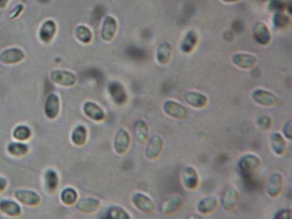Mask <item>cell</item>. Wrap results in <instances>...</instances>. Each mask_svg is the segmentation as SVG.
Segmentation results:
<instances>
[{
  "instance_id": "6da1fadb",
  "label": "cell",
  "mask_w": 292,
  "mask_h": 219,
  "mask_svg": "<svg viewBox=\"0 0 292 219\" xmlns=\"http://www.w3.org/2000/svg\"><path fill=\"white\" fill-rule=\"evenodd\" d=\"M165 147V142L162 137L159 135H154L149 137L146 144L145 157L149 161H155L162 154Z\"/></svg>"
},
{
  "instance_id": "7a4b0ae2",
  "label": "cell",
  "mask_w": 292,
  "mask_h": 219,
  "mask_svg": "<svg viewBox=\"0 0 292 219\" xmlns=\"http://www.w3.org/2000/svg\"><path fill=\"white\" fill-rule=\"evenodd\" d=\"M253 101L263 107H274L279 103V99L273 92L263 88H256L251 94Z\"/></svg>"
},
{
  "instance_id": "3957f363",
  "label": "cell",
  "mask_w": 292,
  "mask_h": 219,
  "mask_svg": "<svg viewBox=\"0 0 292 219\" xmlns=\"http://www.w3.org/2000/svg\"><path fill=\"white\" fill-rule=\"evenodd\" d=\"M285 188V178L281 173L271 174L267 179L266 192L268 197L277 199L281 195Z\"/></svg>"
},
{
  "instance_id": "277c9868",
  "label": "cell",
  "mask_w": 292,
  "mask_h": 219,
  "mask_svg": "<svg viewBox=\"0 0 292 219\" xmlns=\"http://www.w3.org/2000/svg\"><path fill=\"white\" fill-rule=\"evenodd\" d=\"M131 203L139 212L151 214L155 211V203L142 192H136L131 196Z\"/></svg>"
},
{
  "instance_id": "5b68a950",
  "label": "cell",
  "mask_w": 292,
  "mask_h": 219,
  "mask_svg": "<svg viewBox=\"0 0 292 219\" xmlns=\"http://www.w3.org/2000/svg\"><path fill=\"white\" fill-rule=\"evenodd\" d=\"M163 112L171 118L184 120L189 116V111L184 105L177 101L167 100L162 104Z\"/></svg>"
},
{
  "instance_id": "8992f818",
  "label": "cell",
  "mask_w": 292,
  "mask_h": 219,
  "mask_svg": "<svg viewBox=\"0 0 292 219\" xmlns=\"http://www.w3.org/2000/svg\"><path fill=\"white\" fill-rule=\"evenodd\" d=\"M131 138L128 130L120 128L116 133L113 140V149L119 155L126 154L130 150Z\"/></svg>"
},
{
  "instance_id": "52a82bcc",
  "label": "cell",
  "mask_w": 292,
  "mask_h": 219,
  "mask_svg": "<svg viewBox=\"0 0 292 219\" xmlns=\"http://www.w3.org/2000/svg\"><path fill=\"white\" fill-rule=\"evenodd\" d=\"M239 198H240V192L238 187L235 185H229L222 194L221 205L225 211L227 212L232 211L237 207L239 202Z\"/></svg>"
},
{
  "instance_id": "ba28073f",
  "label": "cell",
  "mask_w": 292,
  "mask_h": 219,
  "mask_svg": "<svg viewBox=\"0 0 292 219\" xmlns=\"http://www.w3.org/2000/svg\"><path fill=\"white\" fill-rule=\"evenodd\" d=\"M50 79L52 83L62 86H75L77 82L76 75L65 69H55L51 73Z\"/></svg>"
},
{
  "instance_id": "9c48e42d",
  "label": "cell",
  "mask_w": 292,
  "mask_h": 219,
  "mask_svg": "<svg viewBox=\"0 0 292 219\" xmlns=\"http://www.w3.org/2000/svg\"><path fill=\"white\" fill-rule=\"evenodd\" d=\"M183 203L184 201L181 195L177 194H170L163 200L159 206V211L164 215L173 214L181 208Z\"/></svg>"
},
{
  "instance_id": "30bf717a",
  "label": "cell",
  "mask_w": 292,
  "mask_h": 219,
  "mask_svg": "<svg viewBox=\"0 0 292 219\" xmlns=\"http://www.w3.org/2000/svg\"><path fill=\"white\" fill-rule=\"evenodd\" d=\"M182 184L188 190L194 191L199 187L200 177L195 167L191 166L184 167L182 171Z\"/></svg>"
},
{
  "instance_id": "8fae6325",
  "label": "cell",
  "mask_w": 292,
  "mask_h": 219,
  "mask_svg": "<svg viewBox=\"0 0 292 219\" xmlns=\"http://www.w3.org/2000/svg\"><path fill=\"white\" fill-rule=\"evenodd\" d=\"M261 166L260 157L254 153L242 155L238 162V168L244 173H251L259 169Z\"/></svg>"
},
{
  "instance_id": "7c38bea8",
  "label": "cell",
  "mask_w": 292,
  "mask_h": 219,
  "mask_svg": "<svg viewBox=\"0 0 292 219\" xmlns=\"http://www.w3.org/2000/svg\"><path fill=\"white\" fill-rule=\"evenodd\" d=\"M58 25L52 19H47L40 26L38 36L40 41L44 44H50L57 34Z\"/></svg>"
},
{
  "instance_id": "4fadbf2b",
  "label": "cell",
  "mask_w": 292,
  "mask_h": 219,
  "mask_svg": "<svg viewBox=\"0 0 292 219\" xmlns=\"http://www.w3.org/2000/svg\"><path fill=\"white\" fill-rule=\"evenodd\" d=\"M24 58L25 53L19 47H11L0 52V62L4 65H17Z\"/></svg>"
},
{
  "instance_id": "5bb4252c",
  "label": "cell",
  "mask_w": 292,
  "mask_h": 219,
  "mask_svg": "<svg viewBox=\"0 0 292 219\" xmlns=\"http://www.w3.org/2000/svg\"><path fill=\"white\" fill-rule=\"evenodd\" d=\"M109 95L116 104L122 105L128 101V94L124 86L119 82H112L107 86Z\"/></svg>"
},
{
  "instance_id": "9a60e30c",
  "label": "cell",
  "mask_w": 292,
  "mask_h": 219,
  "mask_svg": "<svg viewBox=\"0 0 292 219\" xmlns=\"http://www.w3.org/2000/svg\"><path fill=\"white\" fill-rule=\"evenodd\" d=\"M118 31V22L112 16L105 17L101 27V39L105 42H111L115 38Z\"/></svg>"
},
{
  "instance_id": "2e32d148",
  "label": "cell",
  "mask_w": 292,
  "mask_h": 219,
  "mask_svg": "<svg viewBox=\"0 0 292 219\" xmlns=\"http://www.w3.org/2000/svg\"><path fill=\"white\" fill-rule=\"evenodd\" d=\"M60 111V99L58 94L52 93L47 95L45 105H44V112L47 118L53 120L58 117Z\"/></svg>"
},
{
  "instance_id": "e0dca14e",
  "label": "cell",
  "mask_w": 292,
  "mask_h": 219,
  "mask_svg": "<svg viewBox=\"0 0 292 219\" xmlns=\"http://www.w3.org/2000/svg\"><path fill=\"white\" fill-rule=\"evenodd\" d=\"M83 109L84 115L94 122H102L105 120L106 117L105 111L102 109V107L92 101H87L86 103H84Z\"/></svg>"
},
{
  "instance_id": "ac0fdd59",
  "label": "cell",
  "mask_w": 292,
  "mask_h": 219,
  "mask_svg": "<svg viewBox=\"0 0 292 219\" xmlns=\"http://www.w3.org/2000/svg\"><path fill=\"white\" fill-rule=\"evenodd\" d=\"M134 135L137 143L145 146L149 139V127L144 119H137L134 122Z\"/></svg>"
},
{
  "instance_id": "d6986e66",
  "label": "cell",
  "mask_w": 292,
  "mask_h": 219,
  "mask_svg": "<svg viewBox=\"0 0 292 219\" xmlns=\"http://www.w3.org/2000/svg\"><path fill=\"white\" fill-rule=\"evenodd\" d=\"M231 60L236 67L246 70L255 68L258 64V59L256 56L248 53L235 54Z\"/></svg>"
},
{
  "instance_id": "ffe728a7",
  "label": "cell",
  "mask_w": 292,
  "mask_h": 219,
  "mask_svg": "<svg viewBox=\"0 0 292 219\" xmlns=\"http://www.w3.org/2000/svg\"><path fill=\"white\" fill-rule=\"evenodd\" d=\"M15 198L22 205L35 206L40 203V197L36 192L27 189H19L15 192Z\"/></svg>"
},
{
  "instance_id": "44dd1931",
  "label": "cell",
  "mask_w": 292,
  "mask_h": 219,
  "mask_svg": "<svg viewBox=\"0 0 292 219\" xmlns=\"http://www.w3.org/2000/svg\"><path fill=\"white\" fill-rule=\"evenodd\" d=\"M184 100L190 107L196 110H201L205 108L208 104V101H209L206 95L195 91L188 92L184 96Z\"/></svg>"
},
{
  "instance_id": "7402d4cb",
  "label": "cell",
  "mask_w": 292,
  "mask_h": 219,
  "mask_svg": "<svg viewBox=\"0 0 292 219\" xmlns=\"http://www.w3.org/2000/svg\"><path fill=\"white\" fill-rule=\"evenodd\" d=\"M270 147L274 154L282 157L287 151L286 139L282 134L274 132L270 135Z\"/></svg>"
},
{
  "instance_id": "603a6c76",
  "label": "cell",
  "mask_w": 292,
  "mask_h": 219,
  "mask_svg": "<svg viewBox=\"0 0 292 219\" xmlns=\"http://www.w3.org/2000/svg\"><path fill=\"white\" fill-rule=\"evenodd\" d=\"M76 207L83 213H95L101 208V202L96 198H83L76 202Z\"/></svg>"
},
{
  "instance_id": "cb8c5ba5",
  "label": "cell",
  "mask_w": 292,
  "mask_h": 219,
  "mask_svg": "<svg viewBox=\"0 0 292 219\" xmlns=\"http://www.w3.org/2000/svg\"><path fill=\"white\" fill-rule=\"evenodd\" d=\"M219 206L218 199L214 196H206L199 201L196 205V210L200 214L209 215L216 211Z\"/></svg>"
},
{
  "instance_id": "d4e9b609",
  "label": "cell",
  "mask_w": 292,
  "mask_h": 219,
  "mask_svg": "<svg viewBox=\"0 0 292 219\" xmlns=\"http://www.w3.org/2000/svg\"><path fill=\"white\" fill-rule=\"evenodd\" d=\"M253 33L256 41L260 45L266 46L270 42L272 39L270 31L267 28V26L263 22H257L254 27Z\"/></svg>"
},
{
  "instance_id": "484cf974",
  "label": "cell",
  "mask_w": 292,
  "mask_h": 219,
  "mask_svg": "<svg viewBox=\"0 0 292 219\" xmlns=\"http://www.w3.org/2000/svg\"><path fill=\"white\" fill-rule=\"evenodd\" d=\"M0 212L12 218H17L22 214V208L17 202L10 199L0 202Z\"/></svg>"
},
{
  "instance_id": "4316f807",
  "label": "cell",
  "mask_w": 292,
  "mask_h": 219,
  "mask_svg": "<svg viewBox=\"0 0 292 219\" xmlns=\"http://www.w3.org/2000/svg\"><path fill=\"white\" fill-rule=\"evenodd\" d=\"M172 55V47L168 41H164L159 45L156 52V60L160 65H166L169 63Z\"/></svg>"
},
{
  "instance_id": "83f0119b",
  "label": "cell",
  "mask_w": 292,
  "mask_h": 219,
  "mask_svg": "<svg viewBox=\"0 0 292 219\" xmlns=\"http://www.w3.org/2000/svg\"><path fill=\"white\" fill-rule=\"evenodd\" d=\"M58 183H59V179H58V173L53 169H47L44 174V184L47 190L50 193H53L58 188Z\"/></svg>"
},
{
  "instance_id": "f1b7e54d",
  "label": "cell",
  "mask_w": 292,
  "mask_h": 219,
  "mask_svg": "<svg viewBox=\"0 0 292 219\" xmlns=\"http://www.w3.org/2000/svg\"><path fill=\"white\" fill-rule=\"evenodd\" d=\"M87 130L85 126L78 125L71 133V141L77 147H82L87 142Z\"/></svg>"
},
{
  "instance_id": "f546056e",
  "label": "cell",
  "mask_w": 292,
  "mask_h": 219,
  "mask_svg": "<svg viewBox=\"0 0 292 219\" xmlns=\"http://www.w3.org/2000/svg\"><path fill=\"white\" fill-rule=\"evenodd\" d=\"M75 35L77 40L84 45H88L93 40V33L87 26L79 25L75 29Z\"/></svg>"
},
{
  "instance_id": "4dcf8cb0",
  "label": "cell",
  "mask_w": 292,
  "mask_h": 219,
  "mask_svg": "<svg viewBox=\"0 0 292 219\" xmlns=\"http://www.w3.org/2000/svg\"><path fill=\"white\" fill-rule=\"evenodd\" d=\"M198 38L195 32L189 31L187 34L184 36V40L181 44V50L185 53H190L192 51L195 49V46L197 45Z\"/></svg>"
},
{
  "instance_id": "1f68e13d",
  "label": "cell",
  "mask_w": 292,
  "mask_h": 219,
  "mask_svg": "<svg viewBox=\"0 0 292 219\" xmlns=\"http://www.w3.org/2000/svg\"><path fill=\"white\" fill-rule=\"evenodd\" d=\"M29 146L22 141L11 142L7 146V151L14 157H22L29 152Z\"/></svg>"
},
{
  "instance_id": "d6a6232c",
  "label": "cell",
  "mask_w": 292,
  "mask_h": 219,
  "mask_svg": "<svg viewBox=\"0 0 292 219\" xmlns=\"http://www.w3.org/2000/svg\"><path fill=\"white\" fill-rule=\"evenodd\" d=\"M60 199L64 205H76V202L78 201V194L72 187H66L62 191Z\"/></svg>"
},
{
  "instance_id": "836d02e7",
  "label": "cell",
  "mask_w": 292,
  "mask_h": 219,
  "mask_svg": "<svg viewBox=\"0 0 292 219\" xmlns=\"http://www.w3.org/2000/svg\"><path fill=\"white\" fill-rule=\"evenodd\" d=\"M106 218L112 219H130L132 217L130 215V213L127 212L126 210L118 206V205H113L109 207L108 210L106 211Z\"/></svg>"
},
{
  "instance_id": "e575fe53",
  "label": "cell",
  "mask_w": 292,
  "mask_h": 219,
  "mask_svg": "<svg viewBox=\"0 0 292 219\" xmlns=\"http://www.w3.org/2000/svg\"><path fill=\"white\" fill-rule=\"evenodd\" d=\"M12 135L15 140L24 142L30 139V137L32 135V131L28 126L19 125L15 128Z\"/></svg>"
},
{
  "instance_id": "d590c367",
  "label": "cell",
  "mask_w": 292,
  "mask_h": 219,
  "mask_svg": "<svg viewBox=\"0 0 292 219\" xmlns=\"http://www.w3.org/2000/svg\"><path fill=\"white\" fill-rule=\"evenodd\" d=\"M257 124L261 130H269L273 126V120L269 116H260L257 119Z\"/></svg>"
},
{
  "instance_id": "8d00e7d4",
  "label": "cell",
  "mask_w": 292,
  "mask_h": 219,
  "mask_svg": "<svg viewBox=\"0 0 292 219\" xmlns=\"http://www.w3.org/2000/svg\"><path fill=\"white\" fill-rule=\"evenodd\" d=\"M274 218V219H292V211L291 209H283L281 211L276 212Z\"/></svg>"
},
{
  "instance_id": "74e56055",
  "label": "cell",
  "mask_w": 292,
  "mask_h": 219,
  "mask_svg": "<svg viewBox=\"0 0 292 219\" xmlns=\"http://www.w3.org/2000/svg\"><path fill=\"white\" fill-rule=\"evenodd\" d=\"M283 133L285 139L289 140H292V120H289L285 122V125L283 127Z\"/></svg>"
},
{
  "instance_id": "f35d334b",
  "label": "cell",
  "mask_w": 292,
  "mask_h": 219,
  "mask_svg": "<svg viewBox=\"0 0 292 219\" xmlns=\"http://www.w3.org/2000/svg\"><path fill=\"white\" fill-rule=\"evenodd\" d=\"M24 4H17L16 6H14V8L12 9V11H11V13H10V18L11 19H16V18L18 17H20V15L22 14V11H24Z\"/></svg>"
},
{
  "instance_id": "ab89813d",
  "label": "cell",
  "mask_w": 292,
  "mask_h": 219,
  "mask_svg": "<svg viewBox=\"0 0 292 219\" xmlns=\"http://www.w3.org/2000/svg\"><path fill=\"white\" fill-rule=\"evenodd\" d=\"M288 22L289 19L285 16H278V21H275V23L278 27H285Z\"/></svg>"
},
{
  "instance_id": "60d3db41",
  "label": "cell",
  "mask_w": 292,
  "mask_h": 219,
  "mask_svg": "<svg viewBox=\"0 0 292 219\" xmlns=\"http://www.w3.org/2000/svg\"><path fill=\"white\" fill-rule=\"evenodd\" d=\"M7 186V180L5 179V178H4V177H1V176H0V193L4 192V191L6 189Z\"/></svg>"
},
{
  "instance_id": "b9f144b4",
  "label": "cell",
  "mask_w": 292,
  "mask_h": 219,
  "mask_svg": "<svg viewBox=\"0 0 292 219\" xmlns=\"http://www.w3.org/2000/svg\"><path fill=\"white\" fill-rule=\"evenodd\" d=\"M10 0H0V10H3L7 7Z\"/></svg>"
},
{
  "instance_id": "7bdbcfd3",
  "label": "cell",
  "mask_w": 292,
  "mask_h": 219,
  "mask_svg": "<svg viewBox=\"0 0 292 219\" xmlns=\"http://www.w3.org/2000/svg\"><path fill=\"white\" fill-rule=\"evenodd\" d=\"M38 1L40 2V3H47V2H49L50 0H38Z\"/></svg>"
}]
</instances>
